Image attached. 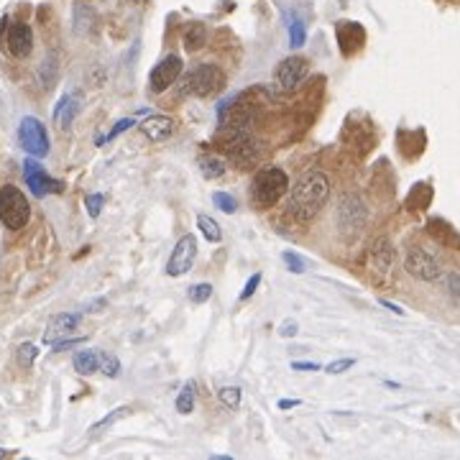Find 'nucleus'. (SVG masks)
I'll return each instance as SVG.
<instances>
[{"label": "nucleus", "instance_id": "obj_1", "mask_svg": "<svg viewBox=\"0 0 460 460\" xmlns=\"http://www.w3.org/2000/svg\"><path fill=\"white\" fill-rule=\"evenodd\" d=\"M330 200V179L325 172H307L300 182L294 184L292 194H289V215L300 223H310L322 212V208Z\"/></svg>", "mask_w": 460, "mask_h": 460}, {"label": "nucleus", "instance_id": "obj_2", "mask_svg": "<svg viewBox=\"0 0 460 460\" xmlns=\"http://www.w3.org/2000/svg\"><path fill=\"white\" fill-rule=\"evenodd\" d=\"M289 192V176L284 169L279 167H266L256 172L251 179V200L256 208L266 210L274 208L276 202L282 200Z\"/></svg>", "mask_w": 460, "mask_h": 460}, {"label": "nucleus", "instance_id": "obj_3", "mask_svg": "<svg viewBox=\"0 0 460 460\" xmlns=\"http://www.w3.org/2000/svg\"><path fill=\"white\" fill-rule=\"evenodd\" d=\"M31 220V205L26 194L18 190L16 184H3L0 187V223L8 230H24Z\"/></svg>", "mask_w": 460, "mask_h": 460}, {"label": "nucleus", "instance_id": "obj_4", "mask_svg": "<svg viewBox=\"0 0 460 460\" xmlns=\"http://www.w3.org/2000/svg\"><path fill=\"white\" fill-rule=\"evenodd\" d=\"M228 77L226 72L218 67V64H200L194 67L190 75H187V82H184L182 92L187 95H194V98H215L226 90Z\"/></svg>", "mask_w": 460, "mask_h": 460}, {"label": "nucleus", "instance_id": "obj_5", "mask_svg": "<svg viewBox=\"0 0 460 460\" xmlns=\"http://www.w3.org/2000/svg\"><path fill=\"white\" fill-rule=\"evenodd\" d=\"M18 143L24 146V151L28 156H36V159H44L49 154V134H46V126H44L39 118L26 116L21 123H18Z\"/></svg>", "mask_w": 460, "mask_h": 460}, {"label": "nucleus", "instance_id": "obj_6", "mask_svg": "<svg viewBox=\"0 0 460 460\" xmlns=\"http://www.w3.org/2000/svg\"><path fill=\"white\" fill-rule=\"evenodd\" d=\"M194 261H197V238H194L192 233H187L176 241L174 251H172V256H169L167 276L179 279V276L190 274L194 266Z\"/></svg>", "mask_w": 460, "mask_h": 460}, {"label": "nucleus", "instance_id": "obj_7", "mask_svg": "<svg viewBox=\"0 0 460 460\" xmlns=\"http://www.w3.org/2000/svg\"><path fill=\"white\" fill-rule=\"evenodd\" d=\"M184 72V62L182 57H176V54H169V57H164L156 64V67L151 69V75H149V87L151 92H156V95H161L164 90H169L172 84L182 77Z\"/></svg>", "mask_w": 460, "mask_h": 460}, {"label": "nucleus", "instance_id": "obj_8", "mask_svg": "<svg viewBox=\"0 0 460 460\" xmlns=\"http://www.w3.org/2000/svg\"><path fill=\"white\" fill-rule=\"evenodd\" d=\"M24 179L34 197H46V194L59 192V190L64 187L62 182H54V179L46 174V169L36 161V156H28V159L24 161Z\"/></svg>", "mask_w": 460, "mask_h": 460}, {"label": "nucleus", "instance_id": "obj_9", "mask_svg": "<svg viewBox=\"0 0 460 460\" xmlns=\"http://www.w3.org/2000/svg\"><path fill=\"white\" fill-rule=\"evenodd\" d=\"M404 268H407V274L419 279V282H437V279L443 276L440 264L427 251H422V248H412V251L407 253Z\"/></svg>", "mask_w": 460, "mask_h": 460}, {"label": "nucleus", "instance_id": "obj_10", "mask_svg": "<svg viewBox=\"0 0 460 460\" xmlns=\"http://www.w3.org/2000/svg\"><path fill=\"white\" fill-rule=\"evenodd\" d=\"M310 72V62L304 57H286L279 67H276V84L284 92H292L300 87V82Z\"/></svg>", "mask_w": 460, "mask_h": 460}, {"label": "nucleus", "instance_id": "obj_11", "mask_svg": "<svg viewBox=\"0 0 460 460\" xmlns=\"http://www.w3.org/2000/svg\"><path fill=\"white\" fill-rule=\"evenodd\" d=\"M363 220H366V208L360 205L358 197H345L343 205H340V215H338V223L343 228L345 235L358 233L363 228Z\"/></svg>", "mask_w": 460, "mask_h": 460}, {"label": "nucleus", "instance_id": "obj_12", "mask_svg": "<svg viewBox=\"0 0 460 460\" xmlns=\"http://www.w3.org/2000/svg\"><path fill=\"white\" fill-rule=\"evenodd\" d=\"M80 315L77 312H62V315H57V318H51V322L46 325V330H44V343L46 345H54L59 343V340H64L69 333H75L77 325H80Z\"/></svg>", "mask_w": 460, "mask_h": 460}, {"label": "nucleus", "instance_id": "obj_13", "mask_svg": "<svg viewBox=\"0 0 460 460\" xmlns=\"http://www.w3.org/2000/svg\"><path fill=\"white\" fill-rule=\"evenodd\" d=\"M34 49V31L28 24H13L8 28V51L13 57L24 59Z\"/></svg>", "mask_w": 460, "mask_h": 460}, {"label": "nucleus", "instance_id": "obj_14", "mask_svg": "<svg viewBox=\"0 0 460 460\" xmlns=\"http://www.w3.org/2000/svg\"><path fill=\"white\" fill-rule=\"evenodd\" d=\"M141 131L149 141H156V143L167 141V138H172V134H174V120L167 116H149L141 123Z\"/></svg>", "mask_w": 460, "mask_h": 460}, {"label": "nucleus", "instance_id": "obj_15", "mask_svg": "<svg viewBox=\"0 0 460 460\" xmlns=\"http://www.w3.org/2000/svg\"><path fill=\"white\" fill-rule=\"evenodd\" d=\"M77 110H80V95H64V98L57 102V108H54V123H57L62 131H69Z\"/></svg>", "mask_w": 460, "mask_h": 460}, {"label": "nucleus", "instance_id": "obj_16", "mask_svg": "<svg viewBox=\"0 0 460 460\" xmlns=\"http://www.w3.org/2000/svg\"><path fill=\"white\" fill-rule=\"evenodd\" d=\"M72 366L80 376H92L95 371H100V353L98 351H80L72 358Z\"/></svg>", "mask_w": 460, "mask_h": 460}, {"label": "nucleus", "instance_id": "obj_17", "mask_svg": "<svg viewBox=\"0 0 460 460\" xmlns=\"http://www.w3.org/2000/svg\"><path fill=\"white\" fill-rule=\"evenodd\" d=\"M392 264H394L392 246H389V241H386V238H381V241L374 246V266H376L381 274H389Z\"/></svg>", "mask_w": 460, "mask_h": 460}, {"label": "nucleus", "instance_id": "obj_18", "mask_svg": "<svg viewBox=\"0 0 460 460\" xmlns=\"http://www.w3.org/2000/svg\"><path fill=\"white\" fill-rule=\"evenodd\" d=\"M208 42V28L202 24H192L187 26V31H184V49L187 51H197L205 46Z\"/></svg>", "mask_w": 460, "mask_h": 460}, {"label": "nucleus", "instance_id": "obj_19", "mask_svg": "<svg viewBox=\"0 0 460 460\" xmlns=\"http://www.w3.org/2000/svg\"><path fill=\"white\" fill-rule=\"evenodd\" d=\"M200 172L205 179H220V176H226L228 172V164L218 156H200Z\"/></svg>", "mask_w": 460, "mask_h": 460}, {"label": "nucleus", "instance_id": "obj_20", "mask_svg": "<svg viewBox=\"0 0 460 460\" xmlns=\"http://www.w3.org/2000/svg\"><path fill=\"white\" fill-rule=\"evenodd\" d=\"M194 399H197V389L194 384H187L176 396V412L179 414H192L194 412Z\"/></svg>", "mask_w": 460, "mask_h": 460}, {"label": "nucleus", "instance_id": "obj_21", "mask_svg": "<svg viewBox=\"0 0 460 460\" xmlns=\"http://www.w3.org/2000/svg\"><path fill=\"white\" fill-rule=\"evenodd\" d=\"M197 228H200V233L205 235L210 243L223 241V230H220V226L212 218H208V215H197Z\"/></svg>", "mask_w": 460, "mask_h": 460}, {"label": "nucleus", "instance_id": "obj_22", "mask_svg": "<svg viewBox=\"0 0 460 460\" xmlns=\"http://www.w3.org/2000/svg\"><path fill=\"white\" fill-rule=\"evenodd\" d=\"M304 39H307V26L302 18H292L289 21V46L292 49H302L304 46Z\"/></svg>", "mask_w": 460, "mask_h": 460}, {"label": "nucleus", "instance_id": "obj_23", "mask_svg": "<svg viewBox=\"0 0 460 460\" xmlns=\"http://www.w3.org/2000/svg\"><path fill=\"white\" fill-rule=\"evenodd\" d=\"M128 414H131V410H128V407H118V410H113V412H110V414H105V417H102L100 422H95V425L90 427V435H95V432H102L105 427L116 425L118 419L128 417Z\"/></svg>", "mask_w": 460, "mask_h": 460}, {"label": "nucleus", "instance_id": "obj_24", "mask_svg": "<svg viewBox=\"0 0 460 460\" xmlns=\"http://www.w3.org/2000/svg\"><path fill=\"white\" fill-rule=\"evenodd\" d=\"M36 356H39V348H36L34 343H21L16 351V360L21 368H31L34 366Z\"/></svg>", "mask_w": 460, "mask_h": 460}, {"label": "nucleus", "instance_id": "obj_25", "mask_svg": "<svg viewBox=\"0 0 460 460\" xmlns=\"http://www.w3.org/2000/svg\"><path fill=\"white\" fill-rule=\"evenodd\" d=\"M241 389L238 386H226V389H220V394H218V399L223 404H226L228 410H238L241 407Z\"/></svg>", "mask_w": 460, "mask_h": 460}, {"label": "nucleus", "instance_id": "obj_26", "mask_svg": "<svg viewBox=\"0 0 460 460\" xmlns=\"http://www.w3.org/2000/svg\"><path fill=\"white\" fill-rule=\"evenodd\" d=\"M102 205H105V194L102 192H92L84 197V208H87V215H90V218H100Z\"/></svg>", "mask_w": 460, "mask_h": 460}, {"label": "nucleus", "instance_id": "obj_27", "mask_svg": "<svg viewBox=\"0 0 460 460\" xmlns=\"http://www.w3.org/2000/svg\"><path fill=\"white\" fill-rule=\"evenodd\" d=\"M100 371L108 378H116L120 374V360L116 356H110V353H100Z\"/></svg>", "mask_w": 460, "mask_h": 460}, {"label": "nucleus", "instance_id": "obj_28", "mask_svg": "<svg viewBox=\"0 0 460 460\" xmlns=\"http://www.w3.org/2000/svg\"><path fill=\"white\" fill-rule=\"evenodd\" d=\"M212 202H215V208L223 210V212H235L238 210V202H235V197H230L228 192H215L212 194Z\"/></svg>", "mask_w": 460, "mask_h": 460}, {"label": "nucleus", "instance_id": "obj_29", "mask_svg": "<svg viewBox=\"0 0 460 460\" xmlns=\"http://www.w3.org/2000/svg\"><path fill=\"white\" fill-rule=\"evenodd\" d=\"M212 297V286L210 284H194L190 286V300L194 302V304H205V302Z\"/></svg>", "mask_w": 460, "mask_h": 460}, {"label": "nucleus", "instance_id": "obj_30", "mask_svg": "<svg viewBox=\"0 0 460 460\" xmlns=\"http://www.w3.org/2000/svg\"><path fill=\"white\" fill-rule=\"evenodd\" d=\"M134 126H136V118H123V120H118L116 126L110 128V134L105 136V138H98V143L110 141V138H116V136H120L123 131H128V128H134Z\"/></svg>", "mask_w": 460, "mask_h": 460}, {"label": "nucleus", "instance_id": "obj_31", "mask_svg": "<svg viewBox=\"0 0 460 460\" xmlns=\"http://www.w3.org/2000/svg\"><path fill=\"white\" fill-rule=\"evenodd\" d=\"M282 261H284V266L289 268V271H292V274H302V271H304V261L300 259V256H297V253H292V251H284V256H282Z\"/></svg>", "mask_w": 460, "mask_h": 460}, {"label": "nucleus", "instance_id": "obj_32", "mask_svg": "<svg viewBox=\"0 0 460 460\" xmlns=\"http://www.w3.org/2000/svg\"><path fill=\"white\" fill-rule=\"evenodd\" d=\"M351 366H356V358H338V360H333V363H327L325 371L330 374V376H338V374L348 371Z\"/></svg>", "mask_w": 460, "mask_h": 460}, {"label": "nucleus", "instance_id": "obj_33", "mask_svg": "<svg viewBox=\"0 0 460 460\" xmlns=\"http://www.w3.org/2000/svg\"><path fill=\"white\" fill-rule=\"evenodd\" d=\"M261 284V274H253L248 282H246V286H243V292H241V302H248L256 294V289H259Z\"/></svg>", "mask_w": 460, "mask_h": 460}, {"label": "nucleus", "instance_id": "obj_34", "mask_svg": "<svg viewBox=\"0 0 460 460\" xmlns=\"http://www.w3.org/2000/svg\"><path fill=\"white\" fill-rule=\"evenodd\" d=\"M448 292L450 297L460 304V274H450L448 276Z\"/></svg>", "mask_w": 460, "mask_h": 460}, {"label": "nucleus", "instance_id": "obj_35", "mask_svg": "<svg viewBox=\"0 0 460 460\" xmlns=\"http://www.w3.org/2000/svg\"><path fill=\"white\" fill-rule=\"evenodd\" d=\"M294 371H320V363H315V360H294L292 363Z\"/></svg>", "mask_w": 460, "mask_h": 460}, {"label": "nucleus", "instance_id": "obj_36", "mask_svg": "<svg viewBox=\"0 0 460 460\" xmlns=\"http://www.w3.org/2000/svg\"><path fill=\"white\" fill-rule=\"evenodd\" d=\"M84 338H69V340H59V343H54V351H67V348H72V345L82 343Z\"/></svg>", "mask_w": 460, "mask_h": 460}, {"label": "nucleus", "instance_id": "obj_37", "mask_svg": "<svg viewBox=\"0 0 460 460\" xmlns=\"http://www.w3.org/2000/svg\"><path fill=\"white\" fill-rule=\"evenodd\" d=\"M297 333V322H292V320H289V322H284V325H282V330H279V335H282V338H289V335H294Z\"/></svg>", "mask_w": 460, "mask_h": 460}, {"label": "nucleus", "instance_id": "obj_38", "mask_svg": "<svg viewBox=\"0 0 460 460\" xmlns=\"http://www.w3.org/2000/svg\"><path fill=\"white\" fill-rule=\"evenodd\" d=\"M300 399H282L279 402V410H289V407H300Z\"/></svg>", "mask_w": 460, "mask_h": 460}, {"label": "nucleus", "instance_id": "obj_39", "mask_svg": "<svg viewBox=\"0 0 460 460\" xmlns=\"http://www.w3.org/2000/svg\"><path fill=\"white\" fill-rule=\"evenodd\" d=\"M3 455H8V452H6V450H0V458H3Z\"/></svg>", "mask_w": 460, "mask_h": 460}]
</instances>
